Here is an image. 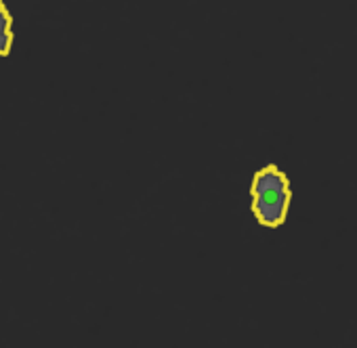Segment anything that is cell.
Returning a JSON list of instances; mask_svg holds the SVG:
<instances>
[{"mask_svg":"<svg viewBox=\"0 0 357 348\" xmlns=\"http://www.w3.org/2000/svg\"><path fill=\"white\" fill-rule=\"evenodd\" d=\"M13 47V17L0 0V57H7Z\"/></svg>","mask_w":357,"mask_h":348,"instance_id":"2","label":"cell"},{"mask_svg":"<svg viewBox=\"0 0 357 348\" xmlns=\"http://www.w3.org/2000/svg\"><path fill=\"white\" fill-rule=\"evenodd\" d=\"M252 212L263 227H280L288 216V206L292 200L290 181L286 174L269 164L261 168L252 179Z\"/></svg>","mask_w":357,"mask_h":348,"instance_id":"1","label":"cell"}]
</instances>
